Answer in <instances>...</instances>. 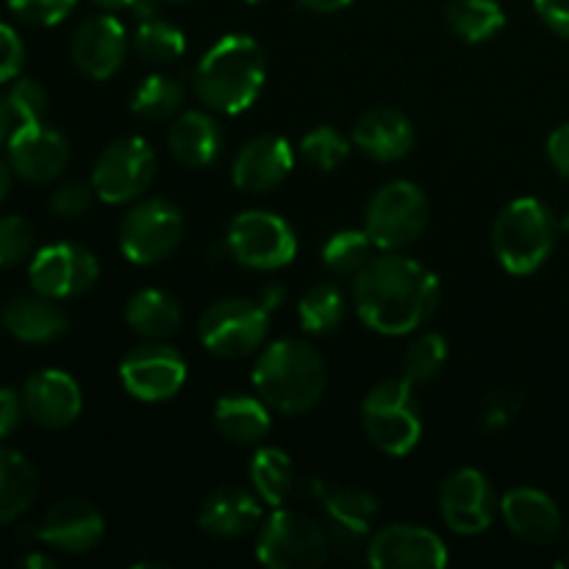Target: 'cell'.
Returning a JSON list of instances; mask_svg holds the SVG:
<instances>
[{"instance_id":"1","label":"cell","mask_w":569,"mask_h":569,"mask_svg":"<svg viewBox=\"0 0 569 569\" xmlns=\"http://www.w3.org/2000/svg\"><path fill=\"white\" fill-rule=\"evenodd\" d=\"M353 303L367 328L403 337L437 315L439 281L420 261L398 253L378 256L356 276Z\"/></svg>"},{"instance_id":"2","label":"cell","mask_w":569,"mask_h":569,"mask_svg":"<svg viewBox=\"0 0 569 569\" xmlns=\"http://www.w3.org/2000/svg\"><path fill=\"white\" fill-rule=\"evenodd\" d=\"M267 81L264 48L253 37L228 33L194 70V94L200 103L220 114H239L250 109Z\"/></svg>"},{"instance_id":"3","label":"cell","mask_w":569,"mask_h":569,"mask_svg":"<svg viewBox=\"0 0 569 569\" xmlns=\"http://www.w3.org/2000/svg\"><path fill=\"white\" fill-rule=\"evenodd\" d=\"M326 383V365L303 339H278L256 361V395L281 415H303L315 409Z\"/></svg>"},{"instance_id":"4","label":"cell","mask_w":569,"mask_h":569,"mask_svg":"<svg viewBox=\"0 0 569 569\" xmlns=\"http://www.w3.org/2000/svg\"><path fill=\"white\" fill-rule=\"evenodd\" d=\"M559 237L553 211L537 198H517L500 209L492 226V248L511 276H531L550 259Z\"/></svg>"},{"instance_id":"5","label":"cell","mask_w":569,"mask_h":569,"mask_svg":"<svg viewBox=\"0 0 569 569\" xmlns=\"http://www.w3.org/2000/svg\"><path fill=\"white\" fill-rule=\"evenodd\" d=\"M361 426L381 453L409 456L422 437L415 383L406 376L376 383L361 403Z\"/></svg>"},{"instance_id":"6","label":"cell","mask_w":569,"mask_h":569,"mask_svg":"<svg viewBox=\"0 0 569 569\" xmlns=\"http://www.w3.org/2000/svg\"><path fill=\"white\" fill-rule=\"evenodd\" d=\"M331 553V539L309 515L278 506L261 528L256 559L270 569H317Z\"/></svg>"},{"instance_id":"7","label":"cell","mask_w":569,"mask_h":569,"mask_svg":"<svg viewBox=\"0 0 569 569\" xmlns=\"http://www.w3.org/2000/svg\"><path fill=\"white\" fill-rule=\"evenodd\" d=\"M428 217H431V206H428L426 192L411 181H392L372 194L367 206L365 231L378 250L395 253L420 239Z\"/></svg>"},{"instance_id":"8","label":"cell","mask_w":569,"mask_h":569,"mask_svg":"<svg viewBox=\"0 0 569 569\" xmlns=\"http://www.w3.org/2000/svg\"><path fill=\"white\" fill-rule=\"evenodd\" d=\"M226 248L231 259L248 270L272 272L292 264L298 256V237L292 226L272 211H242L233 217L226 233Z\"/></svg>"},{"instance_id":"9","label":"cell","mask_w":569,"mask_h":569,"mask_svg":"<svg viewBox=\"0 0 569 569\" xmlns=\"http://www.w3.org/2000/svg\"><path fill=\"white\" fill-rule=\"evenodd\" d=\"M270 311L259 300L228 298L209 306L200 317V342L220 359H244L256 353L267 337Z\"/></svg>"},{"instance_id":"10","label":"cell","mask_w":569,"mask_h":569,"mask_svg":"<svg viewBox=\"0 0 569 569\" xmlns=\"http://www.w3.org/2000/svg\"><path fill=\"white\" fill-rule=\"evenodd\" d=\"M183 239V214L164 198L133 206L120 222V250L133 264H156L176 253Z\"/></svg>"},{"instance_id":"11","label":"cell","mask_w":569,"mask_h":569,"mask_svg":"<svg viewBox=\"0 0 569 569\" xmlns=\"http://www.w3.org/2000/svg\"><path fill=\"white\" fill-rule=\"evenodd\" d=\"M156 176V153L142 137H122L98 156L92 187L103 203H131L148 192Z\"/></svg>"},{"instance_id":"12","label":"cell","mask_w":569,"mask_h":569,"mask_svg":"<svg viewBox=\"0 0 569 569\" xmlns=\"http://www.w3.org/2000/svg\"><path fill=\"white\" fill-rule=\"evenodd\" d=\"M120 381L131 398L161 403L181 392L187 381V361L176 348L150 339L120 361Z\"/></svg>"},{"instance_id":"13","label":"cell","mask_w":569,"mask_h":569,"mask_svg":"<svg viewBox=\"0 0 569 569\" xmlns=\"http://www.w3.org/2000/svg\"><path fill=\"white\" fill-rule=\"evenodd\" d=\"M311 495L326 515V531L333 548L353 553L370 537V526L378 515V498L356 487L311 481Z\"/></svg>"},{"instance_id":"14","label":"cell","mask_w":569,"mask_h":569,"mask_svg":"<svg viewBox=\"0 0 569 569\" xmlns=\"http://www.w3.org/2000/svg\"><path fill=\"white\" fill-rule=\"evenodd\" d=\"M500 503L492 492V483L481 470H456L445 478L439 489V511L445 526L461 537H478L492 526Z\"/></svg>"},{"instance_id":"15","label":"cell","mask_w":569,"mask_h":569,"mask_svg":"<svg viewBox=\"0 0 569 569\" xmlns=\"http://www.w3.org/2000/svg\"><path fill=\"white\" fill-rule=\"evenodd\" d=\"M98 276L100 264L92 250L72 242H59L42 248L33 256L31 270H28L33 292L48 295L53 300L78 298V295L94 287Z\"/></svg>"},{"instance_id":"16","label":"cell","mask_w":569,"mask_h":569,"mask_svg":"<svg viewBox=\"0 0 569 569\" xmlns=\"http://www.w3.org/2000/svg\"><path fill=\"white\" fill-rule=\"evenodd\" d=\"M367 561L376 569H442L448 545L420 526H387L367 542Z\"/></svg>"},{"instance_id":"17","label":"cell","mask_w":569,"mask_h":569,"mask_svg":"<svg viewBox=\"0 0 569 569\" xmlns=\"http://www.w3.org/2000/svg\"><path fill=\"white\" fill-rule=\"evenodd\" d=\"M70 144L44 122H20L9 137V164L22 181L48 183L64 172Z\"/></svg>"},{"instance_id":"18","label":"cell","mask_w":569,"mask_h":569,"mask_svg":"<svg viewBox=\"0 0 569 569\" xmlns=\"http://www.w3.org/2000/svg\"><path fill=\"white\" fill-rule=\"evenodd\" d=\"M72 61L92 81H106L122 67L128 53L126 28L117 17L94 14L78 26L70 44Z\"/></svg>"},{"instance_id":"19","label":"cell","mask_w":569,"mask_h":569,"mask_svg":"<svg viewBox=\"0 0 569 569\" xmlns=\"http://www.w3.org/2000/svg\"><path fill=\"white\" fill-rule=\"evenodd\" d=\"M103 531V515L89 500L67 498L44 515L42 526L37 528V539L67 556H81L98 548Z\"/></svg>"},{"instance_id":"20","label":"cell","mask_w":569,"mask_h":569,"mask_svg":"<svg viewBox=\"0 0 569 569\" xmlns=\"http://www.w3.org/2000/svg\"><path fill=\"white\" fill-rule=\"evenodd\" d=\"M22 403H26V415L37 426L56 431L78 420L83 398L72 376L61 370H39L22 387Z\"/></svg>"},{"instance_id":"21","label":"cell","mask_w":569,"mask_h":569,"mask_svg":"<svg viewBox=\"0 0 569 569\" xmlns=\"http://www.w3.org/2000/svg\"><path fill=\"white\" fill-rule=\"evenodd\" d=\"M295 167L292 144L276 133H261L242 144L231 167V178L244 192H270L281 187Z\"/></svg>"},{"instance_id":"22","label":"cell","mask_w":569,"mask_h":569,"mask_svg":"<svg viewBox=\"0 0 569 569\" xmlns=\"http://www.w3.org/2000/svg\"><path fill=\"white\" fill-rule=\"evenodd\" d=\"M500 515L509 531L528 545H550L561 533L559 506L542 489H511L500 498Z\"/></svg>"},{"instance_id":"23","label":"cell","mask_w":569,"mask_h":569,"mask_svg":"<svg viewBox=\"0 0 569 569\" xmlns=\"http://www.w3.org/2000/svg\"><path fill=\"white\" fill-rule=\"evenodd\" d=\"M353 142L361 153L376 161H383V164L387 161H400L415 148V126H411L403 111L378 106V109L365 111L356 120Z\"/></svg>"},{"instance_id":"24","label":"cell","mask_w":569,"mask_h":569,"mask_svg":"<svg viewBox=\"0 0 569 569\" xmlns=\"http://www.w3.org/2000/svg\"><path fill=\"white\" fill-rule=\"evenodd\" d=\"M261 522V500L242 487H220L203 500L198 511V526L209 537L237 539L253 531Z\"/></svg>"},{"instance_id":"25","label":"cell","mask_w":569,"mask_h":569,"mask_svg":"<svg viewBox=\"0 0 569 569\" xmlns=\"http://www.w3.org/2000/svg\"><path fill=\"white\" fill-rule=\"evenodd\" d=\"M222 128L206 111H187L178 117L167 133V144L170 153L176 156L178 164L189 167V170H203L217 161L222 153Z\"/></svg>"},{"instance_id":"26","label":"cell","mask_w":569,"mask_h":569,"mask_svg":"<svg viewBox=\"0 0 569 569\" xmlns=\"http://www.w3.org/2000/svg\"><path fill=\"white\" fill-rule=\"evenodd\" d=\"M3 326L20 342L42 345L67 331V315L48 295H20L6 306Z\"/></svg>"},{"instance_id":"27","label":"cell","mask_w":569,"mask_h":569,"mask_svg":"<svg viewBox=\"0 0 569 569\" xmlns=\"http://www.w3.org/2000/svg\"><path fill=\"white\" fill-rule=\"evenodd\" d=\"M214 426L228 442L259 445L270 433V406L261 398L228 395V398L217 400Z\"/></svg>"},{"instance_id":"28","label":"cell","mask_w":569,"mask_h":569,"mask_svg":"<svg viewBox=\"0 0 569 569\" xmlns=\"http://www.w3.org/2000/svg\"><path fill=\"white\" fill-rule=\"evenodd\" d=\"M39 472L22 453L0 448V526L14 522L37 503Z\"/></svg>"},{"instance_id":"29","label":"cell","mask_w":569,"mask_h":569,"mask_svg":"<svg viewBox=\"0 0 569 569\" xmlns=\"http://www.w3.org/2000/svg\"><path fill=\"white\" fill-rule=\"evenodd\" d=\"M126 322L133 333L144 339L172 337L181 326V306L164 289H142L126 306Z\"/></svg>"},{"instance_id":"30","label":"cell","mask_w":569,"mask_h":569,"mask_svg":"<svg viewBox=\"0 0 569 569\" xmlns=\"http://www.w3.org/2000/svg\"><path fill=\"white\" fill-rule=\"evenodd\" d=\"M445 20L456 37L472 44L487 42L506 26V14L498 0H450Z\"/></svg>"},{"instance_id":"31","label":"cell","mask_w":569,"mask_h":569,"mask_svg":"<svg viewBox=\"0 0 569 569\" xmlns=\"http://www.w3.org/2000/svg\"><path fill=\"white\" fill-rule=\"evenodd\" d=\"M250 483H253V492L259 495V500L264 506H278L287 503V498L295 489V470L292 461L283 450L278 448H261L259 453L250 459Z\"/></svg>"},{"instance_id":"32","label":"cell","mask_w":569,"mask_h":569,"mask_svg":"<svg viewBox=\"0 0 569 569\" xmlns=\"http://www.w3.org/2000/svg\"><path fill=\"white\" fill-rule=\"evenodd\" d=\"M183 98H187V89H183V83L178 78L148 76L139 83L137 92H133L131 109L142 120H170L183 106Z\"/></svg>"},{"instance_id":"33","label":"cell","mask_w":569,"mask_h":569,"mask_svg":"<svg viewBox=\"0 0 569 569\" xmlns=\"http://www.w3.org/2000/svg\"><path fill=\"white\" fill-rule=\"evenodd\" d=\"M345 315H348V303L333 283H317L298 303L300 326L309 333H331L333 328L342 326Z\"/></svg>"},{"instance_id":"34","label":"cell","mask_w":569,"mask_h":569,"mask_svg":"<svg viewBox=\"0 0 569 569\" xmlns=\"http://www.w3.org/2000/svg\"><path fill=\"white\" fill-rule=\"evenodd\" d=\"M133 50L139 59L150 61V64H172L187 50V39L172 22L153 17V20L139 22L137 33H133Z\"/></svg>"},{"instance_id":"35","label":"cell","mask_w":569,"mask_h":569,"mask_svg":"<svg viewBox=\"0 0 569 569\" xmlns=\"http://www.w3.org/2000/svg\"><path fill=\"white\" fill-rule=\"evenodd\" d=\"M372 239L367 231H339L322 248V261L337 276H359L372 259Z\"/></svg>"},{"instance_id":"36","label":"cell","mask_w":569,"mask_h":569,"mask_svg":"<svg viewBox=\"0 0 569 569\" xmlns=\"http://www.w3.org/2000/svg\"><path fill=\"white\" fill-rule=\"evenodd\" d=\"M448 361V342L439 333H420L403 353V376L411 383H428L442 372Z\"/></svg>"},{"instance_id":"37","label":"cell","mask_w":569,"mask_h":569,"mask_svg":"<svg viewBox=\"0 0 569 569\" xmlns=\"http://www.w3.org/2000/svg\"><path fill=\"white\" fill-rule=\"evenodd\" d=\"M300 153L303 159L309 161L311 167L322 172H331L348 159L350 153V142L331 126H320L315 128L311 133H306L303 142H300Z\"/></svg>"},{"instance_id":"38","label":"cell","mask_w":569,"mask_h":569,"mask_svg":"<svg viewBox=\"0 0 569 569\" xmlns=\"http://www.w3.org/2000/svg\"><path fill=\"white\" fill-rule=\"evenodd\" d=\"M33 250V228L26 217H0V267H17Z\"/></svg>"},{"instance_id":"39","label":"cell","mask_w":569,"mask_h":569,"mask_svg":"<svg viewBox=\"0 0 569 569\" xmlns=\"http://www.w3.org/2000/svg\"><path fill=\"white\" fill-rule=\"evenodd\" d=\"M9 9L28 26L50 28L72 14L76 0H9Z\"/></svg>"},{"instance_id":"40","label":"cell","mask_w":569,"mask_h":569,"mask_svg":"<svg viewBox=\"0 0 569 569\" xmlns=\"http://www.w3.org/2000/svg\"><path fill=\"white\" fill-rule=\"evenodd\" d=\"M9 103L20 122H42L44 111H48V92L42 89V83L20 78V81L11 83Z\"/></svg>"},{"instance_id":"41","label":"cell","mask_w":569,"mask_h":569,"mask_svg":"<svg viewBox=\"0 0 569 569\" xmlns=\"http://www.w3.org/2000/svg\"><path fill=\"white\" fill-rule=\"evenodd\" d=\"M94 198L92 181H81V178H72V181H64L61 187H56V192L50 194V209L53 214L64 217V220H72V217H81L83 211L89 209Z\"/></svg>"},{"instance_id":"42","label":"cell","mask_w":569,"mask_h":569,"mask_svg":"<svg viewBox=\"0 0 569 569\" xmlns=\"http://www.w3.org/2000/svg\"><path fill=\"white\" fill-rule=\"evenodd\" d=\"M26 64V44L17 37V31L6 22H0V83L14 81Z\"/></svg>"},{"instance_id":"43","label":"cell","mask_w":569,"mask_h":569,"mask_svg":"<svg viewBox=\"0 0 569 569\" xmlns=\"http://www.w3.org/2000/svg\"><path fill=\"white\" fill-rule=\"evenodd\" d=\"M22 415H26L22 395H17L9 387H0V439L11 437L20 428Z\"/></svg>"},{"instance_id":"44","label":"cell","mask_w":569,"mask_h":569,"mask_svg":"<svg viewBox=\"0 0 569 569\" xmlns=\"http://www.w3.org/2000/svg\"><path fill=\"white\" fill-rule=\"evenodd\" d=\"M517 406H520V400L515 398L511 392H492L487 400V415H483V426L489 428V431H498V428L509 426V420L515 417Z\"/></svg>"},{"instance_id":"45","label":"cell","mask_w":569,"mask_h":569,"mask_svg":"<svg viewBox=\"0 0 569 569\" xmlns=\"http://www.w3.org/2000/svg\"><path fill=\"white\" fill-rule=\"evenodd\" d=\"M533 6L550 31L569 39V0H533Z\"/></svg>"},{"instance_id":"46","label":"cell","mask_w":569,"mask_h":569,"mask_svg":"<svg viewBox=\"0 0 569 569\" xmlns=\"http://www.w3.org/2000/svg\"><path fill=\"white\" fill-rule=\"evenodd\" d=\"M548 156L553 161V167L559 170V176L569 178V122L556 128L548 139Z\"/></svg>"},{"instance_id":"47","label":"cell","mask_w":569,"mask_h":569,"mask_svg":"<svg viewBox=\"0 0 569 569\" xmlns=\"http://www.w3.org/2000/svg\"><path fill=\"white\" fill-rule=\"evenodd\" d=\"M283 300H287V289H283L281 283H264V287H261L259 303L264 306L267 311H276Z\"/></svg>"},{"instance_id":"48","label":"cell","mask_w":569,"mask_h":569,"mask_svg":"<svg viewBox=\"0 0 569 569\" xmlns=\"http://www.w3.org/2000/svg\"><path fill=\"white\" fill-rule=\"evenodd\" d=\"M14 109H11L9 103V94L0 92V144L9 142L11 131H14Z\"/></svg>"},{"instance_id":"49","label":"cell","mask_w":569,"mask_h":569,"mask_svg":"<svg viewBox=\"0 0 569 569\" xmlns=\"http://www.w3.org/2000/svg\"><path fill=\"white\" fill-rule=\"evenodd\" d=\"M353 0H300V6L309 11H317V14H333V11H342Z\"/></svg>"},{"instance_id":"50","label":"cell","mask_w":569,"mask_h":569,"mask_svg":"<svg viewBox=\"0 0 569 569\" xmlns=\"http://www.w3.org/2000/svg\"><path fill=\"white\" fill-rule=\"evenodd\" d=\"M20 565L28 567V569H53L56 561L50 559V556H44V553H28L26 559L20 561Z\"/></svg>"},{"instance_id":"51","label":"cell","mask_w":569,"mask_h":569,"mask_svg":"<svg viewBox=\"0 0 569 569\" xmlns=\"http://www.w3.org/2000/svg\"><path fill=\"white\" fill-rule=\"evenodd\" d=\"M11 164H6V161H0V203L6 200V194H9L11 189Z\"/></svg>"},{"instance_id":"52","label":"cell","mask_w":569,"mask_h":569,"mask_svg":"<svg viewBox=\"0 0 569 569\" xmlns=\"http://www.w3.org/2000/svg\"><path fill=\"white\" fill-rule=\"evenodd\" d=\"M92 3H98L100 9L106 11H122V9H131L137 0H92Z\"/></svg>"},{"instance_id":"53","label":"cell","mask_w":569,"mask_h":569,"mask_svg":"<svg viewBox=\"0 0 569 569\" xmlns=\"http://www.w3.org/2000/svg\"><path fill=\"white\" fill-rule=\"evenodd\" d=\"M164 3H189V0H164Z\"/></svg>"},{"instance_id":"54","label":"cell","mask_w":569,"mask_h":569,"mask_svg":"<svg viewBox=\"0 0 569 569\" xmlns=\"http://www.w3.org/2000/svg\"><path fill=\"white\" fill-rule=\"evenodd\" d=\"M565 228L569 231V209H567V214H565Z\"/></svg>"},{"instance_id":"55","label":"cell","mask_w":569,"mask_h":569,"mask_svg":"<svg viewBox=\"0 0 569 569\" xmlns=\"http://www.w3.org/2000/svg\"><path fill=\"white\" fill-rule=\"evenodd\" d=\"M244 3H261V0H244Z\"/></svg>"}]
</instances>
